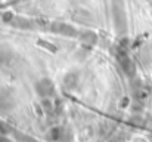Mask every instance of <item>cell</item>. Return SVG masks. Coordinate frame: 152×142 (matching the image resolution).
<instances>
[{
    "label": "cell",
    "mask_w": 152,
    "mask_h": 142,
    "mask_svg": "<svg viewBox=\"0 0 152 142\" xmlns=\"http://www.w3.org/2000/svg\"><path fill=\"white\" fill-rule=\"evenodd\" d=\"M36 89H37V93L40 95V96L48 98V96H50L53 93V83H52L49 79H43V80H40L37 83Z\"/></svg>",
    "instance_id": "1"
},
{
    "label": "cell",
    "mask_w": 152,
    "mask_h": 142,
    "mask_svg": "<svg viewBox=\"0 0 152 142\" xmlns=\"http://www.w3.org/2000/svg\"><path fill=\"white\" fill-rule=\"evenodd\" d=\"M52 30L58 34H64V36H74L77 31L75 28H72L71 25L68 24H64V22H55L52 24Z\"/></svg>",
    "instance_id": "2"
},
{
    "label": "cell",
    "mask_w": 152,
    "mask_h": 142,
    "mask_svg": "<svg viewBox=\"0 0 152 142\" xmlns=\"http://www.w3.org/2000/svg\"><path fill=\"white\" fill-rule=\"evenodd\" d=\"M19 136V141H22V142H39V141H36L34 138H31V136H25V135H18Z\"/></svg>",
    "instance_id": "3"
}]
</instances>
